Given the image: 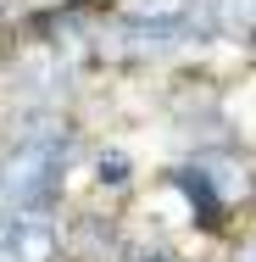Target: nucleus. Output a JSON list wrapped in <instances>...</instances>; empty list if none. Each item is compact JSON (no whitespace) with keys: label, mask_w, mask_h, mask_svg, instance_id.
I'll return each instance as SVG.
<instances>
[{"label":"nucleus","mask_w":256,"mask_h":262,"mask_svg":"<svg viewBox=\"0 0 256 262\" xmlns=\"http://www.w3.org/2000/svg\"><path fill=\"white\" fill-rule=\"evenodd\" d=\"M139 262H178V257H167V251H145Z\"/></svg>","instance_id":"obj_5"},{"label":"nucleus","mask_w":256,"mask_h":262,"mask_svg":"<svg viewBox=\"0 0 256 262\" xmlns=\"http://www.w3.org/2000/svg\"><path fill=\"white\" fill-rule=\"evenodd\" d=\"M167 184L190 201V217H195V223H206V229H212V223H223V207H228V201H223V190H217V179L206 173L201 157L184 162V167H173V173H167Z\"/></svg>","instance_id":"obj_2"},{"label":"nucleus","mask_w":256,"mask_h":262,"mask_svg":"<svg viewBox=\"0 0 256 262\" xmlns=\"http://www.w3.org/2000/svg\"><path fill=\"white\" fill-rule=\"evenodd\" d=\"M95 184H101V190H128V184H134V157L117 151V145L101 151V157H95Z\"/></svg>","instance_id":"obj_4"},{"label":"nucleus","mask_w":256,"mask_h":262,"mask_svg":"<svg viewBox=\"0 0 256 262\" xmlns=\"http://www.w3.org/2000/svg\"><path fill=\"white\" fill-rule=\"evenodd\" d=\"M61 223L56 212L0 207V262H61Z\"/></svg>","instance_id":"obj_1"},{"label":"nucleus","mask_w":256,"mask_h":262,"mask_svg":"<svg viewBox=\"0 0 256 262\" xmlns=\"http://www.w3.org/2000/svg\"><path fill=\"white\" fill-rule=\"evenodd\" d=\"M201 34L251 39V34H256V0H206V6H201Z\"/></svg>","instance_id":"obj_3"}]
</instances>
